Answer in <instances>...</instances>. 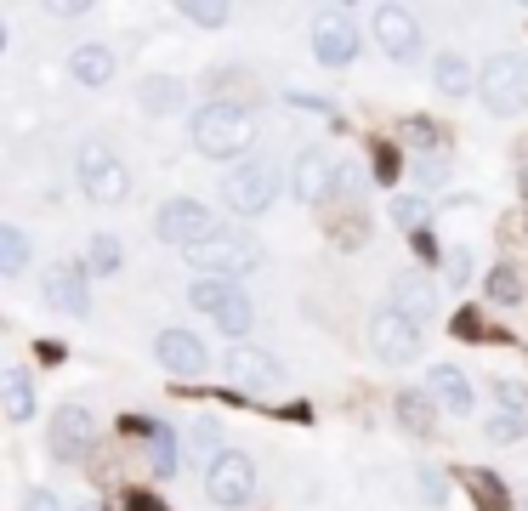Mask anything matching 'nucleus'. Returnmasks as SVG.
<instances>
[{"label":"nucleus","mask_w":528,"mask_h":511,"mask_svg":"<svg viewBox=\"0 0 528 511\" xmlns=\"http://www.w3.org/2000/svg\"><path fill=\"white\" fill-rule=\"evenodd\" d=\"M188 131H194V148L205 159H239L256 142V120L239 103H205Z\"/></svg>","instance_id":"f257e3e1"},{"label":"nucleus","mask_w":528,"mask_h":511,"mask_svg":"<svg viewBox=\"0 0 528 511\" xmlns=\"http://www.w3.org/2000/svg\"><path fill=\"white\" fill-rule=\"evenodd\" d=\"M477 103L489 108L494 120L523 114V108H528V57H517V52L489 57L483 74H477Z\"/></svg>","instance_id":"f03ea898"},{"label":"nucleus","mask_w":528,"mask_h":511,"mask_svg":"<svg viewBox=\"0 0 528 511\" xmlns=\"http://www.w3.org/2000/svg\"><path fill=\"white\" fill-rule=\"evenodd\" d=\"M74 177H80V194L91 205H125L131 199V171H125V159L108 148V142H86L80 159H74Z\"/></svg>","instance_id":"7ed1b4c3"},{"label":"nucleus","mask_w":528,"mask_h":511,"mask_svg":"<svg viewBox=\"0 0 528 511\" xmlns=\"http://www.w3.org/2000/svg\"><path fill=\"white\" fill-rule=\"evenodd\" d=\"M188 262L205 267V279H245V273H256V267L267 262V250L256 245L250 233L222 228L216 239H205L199 250H188Z\"/></svg>","instance_id":"20e7f679"},{"label":"nucleus","mask_w":528,"mask_h":511,"mask_svg":"<svg viewBox=\"0 0 528 511\" xmlns=\"http://www.w3.org/2000/svg\"><path fill=\"white\" fill-rule=\"evenodd\" d=\"M188 301H194V307L211 318L222 335H233V341L256 324V307H250V296L233 279H199L194 290H188Z\"/></svg>","instance_id":"39448f33"},{"label":"nucleus","mask_w":528,"mask_h":511,"mask_svg":"<svg viewBox=\"0 0 528 511\" xmlns=\"http://www.w3.org/2000/svg\"><path fill=\"white\" fill-rule=\"evenodd\" d=\"M154 233L165 239V245H176V250H199L205 239L222 233V222H216L199 199H165L159 216H154Z\"/></svg>","instance_id":"423d86ee"},{"label":"nucleus","mask_w":528,"mask_h":511,"mask_svg":"<svg viewBox=\"0 0 528 511\" xmlns=\"http://www.w3.org/2000/svg\"><path fill=\"white\" fill-rule=\"evenodd\" d=\"M222 199H228L233 216L273 211V199H279V171H273V165H233L228 177H222Z\"/></svg>","instance_id":"0eeeda50"},{"label":"nucleus","mask_w":528,"mask_h":511,"mask_svg":"<svg viewBox=\"0 0 528 511\" xmlns=\"http://www.w3.org/2000/svg\"><path fill=\"white\" fill-rule=\"evenodd\" d=\"M370 347L387 364H409V358H421V324H409L398 307H381L370 318Z\"/></svg>","instance_id":"6e6552de"},{"label":"nucleus","mask_w":528,"mask_h":511,"mask_svg":"<svg viewBox=\"0 0 528 511\" xmlns=\"http://www.w3.org/2000/svg\"><path fill=\"white\" fill-rule=\"evenodd\" d=\"M375 40H381V52L392 63H415L421 57V23H415L409 6H381L375 12Z\"/></svg>","instance_id":"1a4fd4ad"},{"label":"nucleus","mask_w":528,"mask_h":511,"mask_svg":"<svg viewBox=\"0 0 528 511\" xmlns=\"http://www.w3.org/2000/svg\"><path fill=\"white\" fill-rule=\"evenodd\" d=\"M205 494H211L216 506H245L250 494H256V466H250L245 455H222L211 466V472H205Z\"/></svg>","instance_id":"9d476101"},{"label":"nucleus","mask_w":528,"mask_h":511,"mask_svg":"<svg viewBox=\"0 0 528 511\" xmlns=\"http://www.w3.org/2000/svg\"><path fill=\"white\" fill-rule=\"evenodd\" d=\"M154 358L171 375H182V381H199V375H205V364H211V358H205V341H199L194 330H159Z\"/></svg>","instance_id":"9b49d317"},{"label":"nucleus","mask_w":528,"mask_h":511,"mask_svg":"<svg viewBox=\"0 0 528 511\" xmlns=\"http://www.w3.org/2000/svg\"><path fill=\"white\" fill-rule=\"evenodd\" d=\"M91 438H97V421H91L86 404H63L52 415V455L57 460H80L91 449Z\"/></svg>","instance_id":"f8f14e48"},{"label":"nucleus","mask_w":528,"mask_h":511,"mask_svg":"<svg viewBox=\"0 0 528 511\" xmlns=\"http://www.w3.org/2000/svg\"><path fill=\"white\" fill-rule=\"evenodd\" d=\"M335 165L324 148H301V159H296V177H290V188H296V199L301 205H324V199L335 194Z\"/></svg>","instance_id":"ddd939ff"},{"label":"nucleus","mask_w":528,"mask_h":511,"mask_svg":"<svg viewBox=\"0 0 528 511\" xmlns=\"http://www.w3.org/2000/svg\"><path fill=\"white\" fill-rule=\"evenodd\" d=\"M46 307H57L63 318H86L91 313V290H86V267L57 262L46 273Z\"/></svg>","instance_id":"4468645a"},{"label":"nucleus","mask_w":528,"mask_h":511,"mask_svg":"<svg viewBox=\"0 0 528 511\" xmlns=\"http://www.w3.org/2000/svg\"><path fill=\"white\" fill-rule=\"evenodd\" d=\"M358 29H352L347 18H318V29H313V57L324 63V69H347L352 57H358Z\"/></svg>","instance_id":"2eb2a0df"},{"label":"nucleus","mask_w":528,"mask_h":511,"mask_svg":"<svg viewBox=\"0 0 528 511\" xmlns=\"http://www.w3.org/2000/svg\"><path fill=\"white\" fill-rule=\"evenodd\" d=\"M392 307H398L409 324H421V330H426V324L438 318V290H432V284L409 267V273H398V279H392Z\"/></svg>","instance_id":"dca6fc26"},{"label":"nucleus","mask_w":528,"mask_h":511,"mask_svg":"<svg viewBox=\"0 0 528 511\" xmlns=\"http://www.w3.org/2000/svg\"><path fill=\"white\" fill-rule=\"evenodd\" d=\"M69 80H74V86H86V91L108 86V80H114V52L97 46V40L74 46V52H69Z\"/></svg>","instance_id":"f3484780"},{"label":"nucleus","mask_w":528,"mask_h":511,"mask_svg":"<svg viewBox=\"0 0 528 511\" xmlns=\"http://www.w3.org/2000/svg\"><path fill=\"white\" fill-rule=\"evenodd\" d=\"M426 387H432V398H438L449 415H472V381L455 370V364H432V375H426Z\"/></svg>","instance_id":"a211bd4d"},{"label":"nucleus","mask_w":528,"mask_h":511,"mask_svg":"<svg viewBox=\"0 0 528 511\" xmlns=\"http://www.w3.org/2000/svg\"><path fill=\"white\" fill-rule=\"evenodd\" d=\"M228 375L233 381H245V387H279L284 381V370L267 353H256V347H233L228 353Z\"/></svg>","instance_id":"6ab92c4d"},{"label":"nucleus","mask_w":528,"mask_h":511,"mask_svg":"<svg viewBox=\"0 0 528 511\" xmlns=\"http://www.w3.org/2000/svg\"><path fill=\"white\" fill-rule=\"evenodd\" d=\"M460 489H472L477 511H506V506H511L506 483H500V477H494L489 466H460Z\"/></svg>","instance_id":"aec40b11"},{"label":"nucleus","mask_w":528,"mask_h":511,"mask_svg":"<svg viewBox=\"0 0 528 511\" xmlns=\"http://www.w3.org/2000/svg\"><path fill=\"white\" fill-rule=\"evenodd\" d=\"M432 86H438L443 97H466V91H477V74L460 52H443L438 63H432Z\"/></svg>","instance_id":"412c9836"},{"label":"nucleus","mask_w":528,"mask_h":511,"mask_svg":"<svg viewBox=\"0 0 528 511\" xmlns=\"http://www.w3.org/2000/svg\"><path fill=\"white\" fill-rule=\"evenodd\" d=\"M0 392H6V415H12V421H29V415H35V381H29V370L6 364V370H0Z\"/></svg>","instance_id":"4be33fe9"},{"label":"nucleus","mask_w":528,"mask_h":511,"mask_svg":"<svg viewBox=\"0 0 528 511\" xmlns=\"http://www.w3.org/2000/svg\"><path fill=\"white\" fill-rule=\"evenodd\" d=\"M23 267H29V239H23V228L0 222V273H6V279H18Z\"/></svg>","instance_id":"5701e85b"},{"label":"nucleus","mask_w":528,"mask_h":511,"mask_svg":"<svg viewBox=\"0 0 528 511\" xmlns=\"http://www.w3.org/2000/svg\"><path fill=\"white\" fill-rule=\"evenodd\" d=\"M188 455L205 460V472H211L216 460L228 455V449H222V426L216 421H194V432H188Z\"/></svg>","instance_id":"b1692460"},{"label":"nucleus","mask_w":528,"mask_h":511,"mask_svg":"<svg viewBox=\"0 0 528 511\" xmlns=\"http://www.w3.org/2000/svg\"><path fill=\"white\" fill-rule=\"evenodd\" d=\"M392 222L415 239V233H426V222H432V205H426L421 194H398L392 199Z\"/></svg>","instance_id":"393cba45"},{"label":"nucleus","mask_w":528,"mask_h":511,"mask_svg":"<svg viewBox=\"0 0 528 511\" xmlns=\"http://www.w3.org/2000/svg\"><path fill=\"white\" fill-rule=\"evenodd\" d=\"M398 426H409L415 438H432V404L421 392H398Z\"/></svg>","instance_id":"a878e982"},{"label":"nucleus","mask_w":528,"mask_h":511,"mask_svg":"<svg viewBox=\"0 0 528 511\" xmlns=\"http://www.w3.org/2000/svg\"><path fill=\"white\" fill-rule=\"evenodd\" d=\"M404 142H409V148H421V154L432 159V154H443V142H449V137H443V125H438V120L415 114V120L404 125Z\"/></svg>","instance_id":"bb28decb"},{"label":"nucleus","mask_w":528,"mask_h":511,"mask_svg":"<svg viewBox=\"0 0 528 511\" xmlns=\"http://www.w3.org/2000/svg\"><path fill=\"white\" fill-rule=\"evenodd\" d=\"M142 108H148V114H176V108H182V86H176V80H148V86H142Z\"/></svg>","instance_id":"cd10ccee"},{"label":"nucleus","mask_w":528,"mask_h":511,"mask_svg":"<svg viewBox=\"0 0 528 511\" xmlns=\"http://www.w3.org/2000/svg\"><path fill=\"white\" fill-rule=\"evenodd\" d=\"M120 262H125V250H120V239L114 233H91V273H120Z\"/></svg>","instance_id":"c85d7f7f"},{"label":"nucleus","mask_w":528,"mask_h":511,"mask_svg":"<svg viewBox=\"0 0 528 511\" xmlns=\"http://www.w3.org/2000/svg\"><path fill=\"white\" fill-rule=\"evenodd\" d=\"M449 330H455L460 341H506V335L494 330V324H489V318H483V313H472V307H460Z\"/></svg>","instance_id":"c756f323"},{"label":"nucleus","mask_w":528,"mask_h":511,"mask_svg":"<svg viewBox=\"0 0 528 511\" xmlns=\"http://www.w3.org/2000/svg\"><path fill=\"white\" fill-rule=\"evenodd\" d=\"M523 432H528L523 409H500V415H489V443H517Z\"/></svg>","instance_id":"7c9ffc66"},{"label":"nucleus","mask_w":528,"mask_h":511,"mask_svg":"<svg viewBox=\"0 0 528 511\" xmlns=\"http://www.w3.org/2000/svg\"><path fill=\"white\" fill-rule=\"evenodd\" d=\"M182 18L205 23V29H222V23H228V6H216V0H188V6H182Z\"/></svg>","instance_id":"2f4dec72"},{"label":"nucleus","mask_w":528,"mask_h":511,"mask_svg":"<svg viewBox=\"0 0 528 511\" xmlns=\"http://www.w3.org/2000/svg\"><path fill=\"white\" fill-rule=\"evenodd\" d=\"M489 296H494V301H517V296H523L517 267H494V273H489Z\"/></svg>","instance_id":"473e14b6"},{"label":"nucleus","mask_w":528,"mask_h":511,"mask_svg":"<svg viewBox=\"0 0 528 511\" xmlns=\"http://www.w3.org/2000/svg\"><path fill=\"white\" fill-rule=\"evenodd\" d=\"M398 171H404L398 148H392V142H381V148H375V182H398Z\"/></svg>","instance_id":"72a5a7b5"},{"label":"nucleus","mask_w":528,"mask_h":511,"mask_svg":"<svg viewBox=\"0 0 528 511\" xmlns=\"http://www.w3.org/2000/svg\"><path fill=\"white\" fill-rule=\"evenodd\" d=\"M154 472L159 477L176 472V438H171V432H159V438H154Z\"/></svg>","instance_id":"f704fd0d"},{"label":"nucleus","mask_w":528,"mask_h":511,"mask_svg":"<svg viewBox=\"0 0 528 511\" xmlns=\"http://www.w3.org/2000/svg\"><path fill=\"white\" fill-rule=\"evenodd\" d=\"M449 279H455V284H466V279H472V250H466V245H455V250H449Z\"/></svg>","instance_id":"c9c22d12"},{"label":"nucleus","mask_w":528,"mask_h":511,"mask_svg":"<svg viewBox=\"0 0 528 511\" xmlns=\"http://www.w3.org/2000/svg\"><path fill=\"white\" fill-rule=\"evenodd\" d=\"M409 177L421 182V188H438V182H443V159H438V154H432V159H421V165H415Z\"/></svg>","instance_id":"e433bc0d"},{"label":"nucleus","mask_w":528,"mask_h":511,"mask_svg":"<svg viewBox=\"0 0 528 511\" xmlns=\"http://www.w3.org/2000/svg\"><path fill=\"white\" fill-rule=\"evenodd\" d=\"M125 511H171V506H165L159 494H148V489H131L125 494Z\"/></svg>","instance_id":"4c0bfd02"},{"label":"nucleus","mask_w":528,"mask_h":511,"mask_svg":"<svg viewBox=\"0 0 528 511\" xmlns=\"http://www.w3.org/2000/svg\"><path fill=\"white\" fill-rule=\"evenodd\" d=\"M23 511H57L52 489H29V494H23Z\"/></svg>","instance_id":"58836bf2"},{"label":"nucleus","mask_w":528,"mask_h":511,"mask_svg":"<svg viewBox=\"0 0 528 511\" xmlns=\"http://www.w3.org/2000/svg\"><path fill=\"white\" fill-rule=\"evenodd\" d=\"M421 494L432 500V506H443V477L438 472H421Z\"/></svg>","instance_id":"ea45409f"},{"label":"nucleus","mask_w":528,"mask_h":511,"mask_svg":"<svg viewBox=\"0 0 528 511\" xmlns=\"http://www.w3.org/2000/svg\"><path fill=\"white\" fill-rule=\"evenodd\" d=\"M35 358H46V364H63V341H40Z\"/></svg>","instance_id":"a19ab883"},{"label":"nucleus","mask_w":528,"mask_h":511,"mask_svg":"<svg viewBox=\"0 0 528 511\" xmlns=\"http://www.w3.org/2000/svg\"><path fill=\"white\" fill-rule=\"evenodd\" d=\"M523 199H528V165H523Z\"/></svg>","instance_id":"79ce46f5"}]
</instances>
